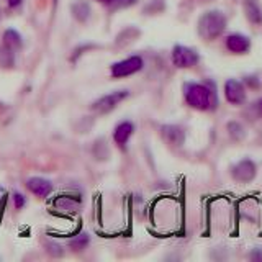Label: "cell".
<instances>
[{
  "instance_id": "cell-10",
  "label": "cell",
  "mask_w": 262,
  "mask_h": 262,
  "mask_svg": "<svg viewBox=\"0 0 262 262\" xmlns=\"http://www.w3.org/2000/svg\"><path fill=\"white\" fill-rule=\"evenodd\" d=\"M161 133L164 136V139H166L167 143L174 144V146H180L184 143L185 139V133L184 129L180 126H176V125H166L161 128Z\"/></svg>"
},
{
  "instance_id": "cell-22",
  "label": "cell",
  "mask_w": 262,
  "mask_h": 262,
  "mask_svg": "<svg viewBox=\"0 0 262 262\" xmlns=\"http://www.w3.org/2000/svg\"><path fill=\"white\" fill-rule=\"evenodd\" d=\"M13 200H15V207L16 208H23L25 207V203H27V200H25V196L21 195V193H15L13 195Z\"/></svg>"
},
{
  "instance_id": "cell-7",
  "label": "cell",
  "mask_w": 262,
  "mask_h": 262,
  "mask_svg": "<svg viewBox=\"0 0 262 262\" xmlns=\"http://www.w3.org/2000/svg\"><path fill=\"white\" fill-rule=\"evenodd\" d=\"M225 97L229 103L241 105L246 100V89L239 80L228 79L225 84Z\"/></svg>"
},
{
  "instance_id": "cell-5",
  "label": "cell",
  "mask_w": 262,
  "mask_h": 262,
  "mask_svg": "<svg viewBox=\"0 0 262 262\" xmlns=\"http://www.w3.org/2000/svg\"><path fill=\"white\" fill-rule=\"evenodd\" d=\"M200 61V56L196 54L193 49L187 48V46H180L177 45L172 51V62L174 66L180 69H187V68H193V66Z\"/></svg>"
},
{
  "instance_id": "cell-4",
  "label": "cell",
  "mask_w": 262,
  "mask_h": 262,
  "mask_svg": "<svg viewBox=\"0 0 262 262\" xmlns=\"http://www.w3.org/2000/svg\"><path fill=\"white\" fill-rule=\"evenodd\" d=\"M129 95L128 90H117V92H113V94H108V95H103L100 97L98 100L94 102L92 105V110L95 113H100V115H105V113H108L112 112L115 106H117L120 102H123L125 98Z\"/></svg>"
},
{
  "instance_id": "cell-14",
  "label": "cell",
  "mask_w": 262,
  "mask_h": 262,
  "mask_svg": "<svg viewBox=\"0 0 262 262\" xmlns=\"http://www.w3.org/2000/svg\"><path fill=\"white\" fill-rule=\"evenodd\" d=\"M4 45L7 48L13 49V51H16V49L21 48V36L15 30H7L4 33Z\"/></svg>"
},
{
  "instance_id": "cell-18",
  "label": "cell",
  "mask_w": 262,
  "mask_h": 262,
  "mask_svg": "<svg viewBox=\"0 0 262 262\" xmlns=\"http://www.w3.org/2000/svg\"><path fill=\"white\" fill-rule=\"evenodd\" d=\"M228 131H229V135H231L233 139H236V141H239V139L244 138V128L241 123H237V121H231L228 125Z\"/></svg>"
},
{
  "instance_id": "cell-20",
  "label": "cell",
  "mask_w": 262,
  "mask_h": 262,
  "mask_svg": "<svg viewBox=\"0 0 262 262\" xmlns=\"http://www.w3.org/2000/svg\"><path fill=\"white\" fill-rule=\"evenodd\" d=\"M46 248H48V252L51 254V256H62V248L57 243H51V241H48L46 243Z\"/></svg>"
},
{
  "instance_id": "cell-16",
  "label": "cell",
  "mask_w": 262,
  "mask_h": 262,
  "mask_svg": "<svg viewBox=\"0 0 262 262\" xmlns=\"http://www.w3.org/2000/svg\"><path fill=\"white\" fill-rule=\"evenodd\" d=\"M72 13L79 21H85L90 15V7L87 2H77L72 5Z\"/></svg>"
},
{
  "instance_id": "cell-9",
  "label": "cell",
  "mask_w": 262,
  "mask_h": 262,
  "mask_svg": "<svg viewBox=\"0 0 262 262\" xmlns=\"http://www.w3.org/2000/svg\"><path fill=\"white\" fill-rule=\"evenodd\" d=\"M226 48L229 49L231 53L234 54H244L249 51L251 48V41L248 36L244 35H239V33H236V35H229L226 38Z\"/></svg>"
},
{
  "instance_id": "cell-12",
  "label": "cell",
  "mask_w": 262,
  "mask_h": 262,
  "mask_svg": "<svg viewBox=\"0 0 262 262\" xmlns=\"http://www.w3.org/2000/svg\"><path fill=\"white\" fill-rule=\"evenodd\" d=\"M244 12H246V16H248V20L251 23H262V10L259 4L256 0H246L244 2Z\"/></svg>"
},
{
  "instance_id": "cell-21",
  "label": "cell",
  "mask_w": 262,
  "mask_h": 262,
  "mask_svg": "<svg viewBox=\"0 0 262 262\" xmlns=\"http://www.w3.org/2000/svg\"><path fill=\"white\" fill-rule=\"evenodd\" d=\"M138 0H113V5L117 8H126V7H131L135 5Z\"/></svg>"
},
{
  "instance_id": "cell-13",
  "label": "cell",
  "mask_w": 262,
  "mask_h": 262,
  "mask_svg": "<svg viewBox=\"0 0 262 262\" xmlns=\"http://www.w3.org/2000/svg\"><path fill=\"white\" fill-rule=\"evenodd\" d=\"M54 207L59 208L61 211H77L80 208V200L79 199H74V196H59L56 202H54Z\"/></svg>"
},
{
  "instance_id": "cell-24",
  "label": "cell",
  "mask_w": 262,
  "mask_h": 262,
  "mask_svg": "<svg viewBox=\"0 0 262 262\" xmlns=\"http://www.w3.org/2000/svg\"><path fill=\"white\" fill-rule=\"evenodd\" d=\"M98 2H102V4H105V5H112V4H113V0H98Z\"/></svg>"
},
{
  "instance_id": "cell-8",
  "label": "cell",
  "mask_w": 262,
  "mask_h": 262,
  "mask_svg": "<svg viewBox=\"0 0 262 262\" xmlns=\"http://www.w3.org/2000/svg\"><path fill=\"white\" fill-rule=\"evenodd\" d=\"M27 187L31 193H35L36 196H41V199H46V196L53 192V184L49 182L48 179H43V177L28 179Z\"/></svg>"
},
{
  "instance_id": "cell-17",
  "label": "cell",
  "mask_w": 262,
  "mask_h": 262,
  "mask_svg": "<svg viewBox=\"0 0 262 262\" xmlns=\"http://www.w3.org/2000/svg\"><path fill=\"white\" fill-rule=\"evenodd\" d=\"M89 243H90V237H89V234L84 233V234H79V236L74 237V239H71L69 241V248L72 251L79 252V251H84L89 246Z\"/></svg>"
},
{
  "instance_id": "cell-2",
  "label": "cell",
  "mask_w": 262,
  "mask_h": 262,
  "mask_svg": "<svg viewBox=\"0 0 262 262\" xmlns=\"http://www.w3.org/2000/svg\"><path fill=\"white\" fill-rule=\"evenodd\" d=\"M225 28H226V16L218 10L203 13L199 20V33L207 41L218 38L225 31Z\"/></svg>"
},
{
  "instance_id": "cell-19",
  "label": "cell",
  "mask_w": 262,
  "mask_h": 262,
  "mask_svg": "<svg viewBox=\"0 0 262 262\" xmlns=\"http://www.w3.org/2000/svg\"><path fill=\"white\" fill-rule=\"evenodd\" d=\"M246 115H248L251 120L262 118V98H259V100L251 103V106L248 108V112H246Z\"/></svg>"
},
{
  "instance_id": "cell-3",
  "label": "cell",
  "mask_w": 262,
  "mask_h": 262,
  "mask_svg": "<svg viewBox=\"0 0 262 262\" xmlns=\"http://www.w3.org/2000/svg\"><path fill=\"white\" fill-rule=\"evenodd\" d=\"M143 57L139 56H131L125 61H120V62H115L112 66V76L115 79H121V77H128V76H133V74L139 72L143 69Z\"/></svg>"
},
{
  "instance_id": "cell-15",
  "label": "cell",
  "mask_w": 262,
  "mask_h": 262,
  "mask_svg": "<svg viewBox=\"0 0 262 262\" xmlns=\"http://www.w3.org/2000/svg\"><path fill=\"white\" fill-rule=\"evenodd\" d=\"M15 64V51L5 45L0 46V68H12Z\"/></svg>"
},
{
  "instance_id": "cell-1",
  "label": "cell",
  "mask_w": 262,
  "mask_h": 262,
  "mask_svg": "<svg viewBox=\"0 0 262 262\" xmlns=\"http://www.w3.org/2000/svg\"><path fill=\"white\" fill-rule=\"evenodd\" d=\"M184 95L187 103L195 110H215L218 98L215 87L211 84H199V82H187L184 85Z\"/></svg>"
},
{
  "instance_id": "cell-11",
  "label": "cell",
  "mask_w": 262,
  "mask_h": 262,
  "mask_svg": "<svg viewBox=\"0 0 262 262\" xmlns=\"http://www.w3.org/2000/svg\"><path fill=\"white\" fill-rule=\"evenodd\" d=\"M133 131H135L133 123H131V121H121L120 125L115 128V133H113L115 143H117L120 147H123L128 143V139L131 138V135H133Z\"/></svg>"
},
{
  "instance_id": "cell-23",
  "label": "cell",
  "mask_w": 262,
  "mask_h": 262,
  "mask_svg": "<svg viewBox=\"0 0 262 262\" xmlns=\"http://www.w3.org/2000/svg\"><path fill=\"white\" fill-rule=\"evenodd\" d=\"M246 82H248V84H251V85L254 84V85H256V87L259 85V82L256 80V77H248V80H246Z\"/></svg>"
},
{
  "instance_id": "cell-6",
  "label": "cell",
  "mask_w": 262,
  "mask_h": 262,
  "mask_svg": "<svg viewBox=\"0 0 262 262\" xmlns=\"http://www.w3.org/2000/svg\"><path fill=\"white\" fill-rule=\"evenodd\" d=\"M256 172H257V167H256V164H254V161L243 159V161L237 162L236 166H233L231 176L234 180H237V182L248 184L254 177H256Z\"/></svg>"
}]
</instances>
